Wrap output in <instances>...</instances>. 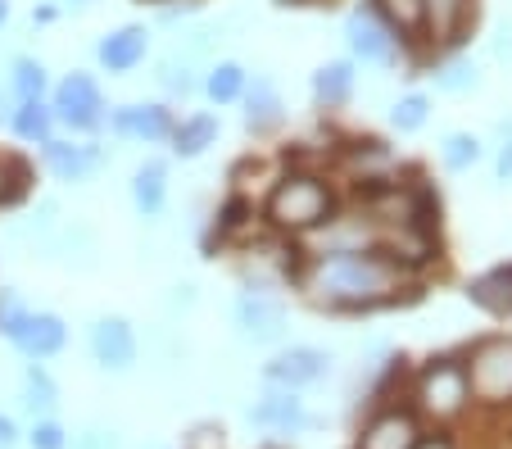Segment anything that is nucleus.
Listing matches in <instances>:
<instances>
[{
  "label": "nucleus",
  "instance_id": "f257e3e1",
  "mask_svg": "<svg viewBox=\"0 0 512 449\" xmlns=\"http://www.w3.org/2000/svg\"><path fill=\"white\" fill-rule=\"evenodd\" d=\"M304 282L318 300L336 304V309H372V304H386L404 291V264L390 259L386 250L331 254V259L313 264Z\"/></svg>",
  "mask_w": 512,
  "mask_h": 449
},
{
  "label": "nucleus",
  "instance_id": "f03ea898",
  "mask_svg": "<svg viewBox=\"0 0 512 449\" xmlns=\"http://www.w3.org/2000/svg\"><path fill=\"white\" fill-rule=\"evenodd\" d=\"M336 214V196L318 173H286L268 196V223L286 236L318 232Z\"/></svg>",
  "mask_w": 512,
  "mask_h": 449
},
{
  "label": "nucleus",
  "instance_id": "7ed1b4c3",
  "mask_svg": "<svg viewBox=\"0 0 512 449\" xmlns=\"http://www.w3.org/2000/svg\"><path fill=\"white\" fill-rule=\"evenodd\" d=\"M467 391L481 404H508L512 400V341L494 336L481 341L467 359Z\"/></svg>",
  "mask_w": 512,
  "mask_h": 449
},
{
  "label": "nucleus",
  "instance_id": "20e7f679",
  "mask_svg": "<svg viewBox=\"0 0 512 449\" xmlns=\"http://www.w3.org/2000/svg\"><path fill=\"white\" fill-rule=\"evenodd\" d=\"M467 368L458 359H435L431 368L417 377V409L426 418H458L467 404Z\"/></svg>",
  "mask_w": 512,
  "mask_h": 449
},
{
  "label": "nucleus",
  "instance_id": "39448f33",
  "mask_svg": "<svg viewBox=\"0 0 512 449\" xmlns=\"http://www.w3.org/2000/svg\"><path fill=\"white\" fill-rule=\"evenodd\" d=\"M50 109H55V123L73 127V132H91V127L105 123V100H100L91 73H68L50 96Z\"/></svg>",
  "mask_w": 512,
  "mask_h": 449
},
{
  "label": "nucleus",
  "instance_id": "423d86ee",
  "mask_svg": "<svg viewBox=\"0 0 512 449\" xmlns=\"http://www.w3.org/2000/svg\"><path fill=\"white\" fill-rule=\"evenodd\" d=\"M345 41L363 64H395V50L399 37L377 10H354L345 19Z\"/></svg>",
  "mask_w": 512,
  "mask_h": 449
},
{
  "label": "nucleus",
  "instance_id": "0eeeda50",
  "mask_svg": "<svg viewBox=\"0 0 512 449\" xmlns=\"http://www.w3.org/2000/svg\"><path fill=\"white\" fill-rule=\"evenodd\" d=\"M331 372V354L313 350V345H290V350L272 354V363L263 368V377L272 386H286V391H300V386H313Z\"/></svg>",
  "mask_w": 512,
  "mask_h": 449
},
{
  "label": "nucleus",
  "instance_id": "6e6552de",
  "mask_svg": "<svg viewBox=\"0 0 512 449\" xmlns=\"http://www.w3.org/2000/svg\"><path fill=\"white\" fill-rule=\"evenodd\" d=\"M236 327H241L245 341L272 345V341H281V332H286V313H281V304L272 300V295L245 291L241 300H236Z\"/></svg>",
  "mask_w": 512,
  "mask_h": 449
},
{
  "label": "nucleus",
  "instance_id": "1a4fd4ad",
  "mask_svg": "<svg viewBox=\"0 0 512 449\" xmlns=\"http://www.w3.org/2000/svg\"><path fill=\"white\" fill-rule=\"evenodd\" d=\"M109 127L127 141H145V146H159V141L173 137V114L164 105H123L109 114Z\"/></svg>",
  "mask_w": 512,
  "mask_h": 449
},
{
  "label": "nucleus",
  "instance_id": "9d476101",
  "mask_svg": "<svg viewBox=\"0 0 512 449\" xmlns=\"http://www.w3.org/2000/svg\"><path fill=\"white\" fill-rule=\"evenodd\" d=\"M91 354H96L100 368L127 372L136 363V332L123 318H96L91 323Z\"/></svg>",
  "mask_w": 512,
  "mask_h": 449
},
{
  "label": "nucleus",
  "instance_id": "9b49d317",
  "mask_svg": "<svg viewBox=\"0 0 512 449\" xmlns=\"http://www.w3.org/2000/svg\"><path fill=\"white\" fill-rule=\"evenodd\" d=\"M41 159H46V168L59 177V182H87V177L100 168V150L91 146V141H55L50 137L46 146H41Z\"/></svg>",
  "mask_w": 512,
  "mask_h": 449
},
{
  "label": "nucleus",
  "instance_id": "f8f14e48",
  "mask_svg": "<svg viewBox=\"0 0 512 449\" xmlns=\"http://www.w3.org/2000/svg\"><path fill=\"white\" fill-rule=\"evenodd\" d=\"M145 50H150V32H145L141 23H127V28L100 37L96 59H100V69L105 73H132L145 59Z\"/></svg>",
  "mask_w": 512,
  "mask_h": 449
},
{
  "label": "nucleus",
  "instance_id": "ddd939ff",
  "mask_svg": "<svg viewBox=\"0 0 512 449\" xmlns=\"http://www.w3.org/2000/svg\"><path fill=\"white\" fill-rule=\"evenodd\" d=\"M68 341V327L59 313H28L23 327L14 332V345H19L28 359H55Z\"/></svg>",
  "mask_w": 512,
  "mask_h": 449
},
{
  "label": "nucleus",
  "instance_id": "4468645a",
  "mask_svg": "<svg viewBox=\"0 0 512 449\" xmlns=\"http://www.w3.org/2000/svg\"><path fill=\"white\" fill-rule=\"evenodd\" d=\"M422 440V427H417L413 413L404 409H390L381 418H372L358 436V449H413Z\"/></svg>",
  "mask_w": 512,
  "mask_h": 449
},
{
  "label": "nucleus",
  "instance_id": "2eb2a0df",
  "mask_svg": "<svg viewBox=\"0 0 512 449\" xmlns=\"http://www.w3.org/2000/svg\"><path fill=\"white\" fill-rule=\"evenodd\" d=\"M250 422L272 427V431H300V427H309V413H304V400L295 391L272 386V391L250 409Z\"/></svg>",
  "mask_w": 512,
  "mask_h": 449
},
{
  "label": "nucleus",
  "instance_id": "dca6fc26",
  "mask_svg": "<svg viewBox=\"0 0 512 449\" xmlns=\"http://www.w3.org/2000/svg\"><path fill=\"white\" fill-rule=\"evenodd\" d=\"M241 105H245V127H250L254 137H263V132L281 127V118H286V105H281V91L272 87L268 78H259L254 87H245Z\"/></svg>",
  "mask_w": 512,
  "mask_h": 449
},
{
  "label": "nucleus",
  "instance_id": "f3484780",
  "mask_svg": "<svg viewBox=\"0 0 512 449\" xmlns=\"http://www.w3.org/2000/svg\"><path fill=\"white\" fill-rule=\"evenodd\" d=\"M10 132L28 146H46L55 137V109L46 100H14V114H10Z\"/></svg>",
  "mask_w": 512,
  "mask_h": 449
},
{
  "label": "nucleus",
  "instance_id": "a211bd4d",
  "mask_svg": "<svg viewBox=\"0 0 512 449\" xmlns=\"http://www.w3.org/2000/svg\"><path fill=\"white\" fill-rule=\"evenodd\" d=\"M132 205H136V214L141 218H159L164 214V205H168V173H164V164H141L132 173Z\"/></svg>",
  "mask_w": 512,
  "mask_h": 449
},
{
  "label": "nucleus",
  "instance_id": "6ab92c4d",
  "mask_svg": "<svg viewBox=\"0 0 512 449\" xmlns=\"http://www.w3.org/2000/svg\"><path fill=\"white\" fill-rule=\"evenodd\" d=\"M349 96H354V64L349 59H331V64H322L313 73V100H318V109H340V105H349Z\"/></svg>",
  "mask_w": 512,
  "mask_h": 449
},
{
  "label": "nucleus",
  "instance_id": "aec40b11",
  "mask_svg": "<svg viewBox=\"0 0 512 449\" xmlns=\"http://www.w3.org/2000/svg\"><path fill=\"white\" fill-rule=\"evenodd\" d=\"M213 141H218V118L213 114H191V118H182V123H173L168 146H173L177 159H200Z\"/></svg>",
  "mask_w": 512,
  "mask_h": 449
},
{
  "label": "nucleus",
  "instance_id": "412c9836",
  "mask_svg": "<svg viewBox=\"0 0 512 449\" xmlns=\"http://www.w3.org/2000/svg\"><path fill=\"white\" fill-rule=\"evenodd\" d=\"M426 10V28L435 32V41H449L463 32L467 14H472V0H422Z\"/></svg>",
  "mask_w": 512,
  "mask_h": 449
},
{
  "label": "nucleus",
  "instance_id": "4be33fe9",
  "mask_svg": "<svg viewBox=\"0 0 512 449\" xmlns=\"http://www.w3.org/2000/svg\"><path fill=\"white\" fill-rule=\"evenodd\" d=\"M245 69L241 64H232V59H223V64H213L209 73H204V96L213 100V105H232V100L245 96Z\"/></svg>",
  "mask_w": 512,
  "mask_h": 449
},
{
  "label": "nucleus",
  "instance_id": "5701e85b",
  "mask_svg": "<svg viewBox=\"0 0 512 449\" xmlns=\"http://www.w3.org/2000/svg\"><path fill=\"white\" fill-rule=\"evenodd\" d=\"M467 295L490 313H512V268H499V273H490V277H476V282L467 286Z\"/></svg>",
  "mask_w": 512,
  "mask_h": 449
},
{
  "label": "nucleus",
  "instance_id": "b1692460",
  "mask_svg": "<svg viewBox=\"0 0 512 449\" xmlns=\"http://www.w3.org/2000/svg\"><path fill=\"white\" fill-rule=\"evenodd\" d=\"M10 87H14V100H46V91H50L46 64H41V59L19 55L10 64Z\"/></svg>",
  "mask_w": 512,
  "mask_h": 449
},
{
  "label": "nucleus",
  "instance_id": "393cba45",
  "mask_svg": "<svg viewBox=\"0 0 512 449\" xmlns=\"http://www.w3.org/2000/svg\"><path fill=\"white\" fill-rule=\"evenodd\" d=\"M159 87L168 91V96H195V91L204 87L200 78H195V59H186V55H168V59H159Z\"/></svg>",
  "mask_w": 512,
  "mask_h": 449
},
{
  "label": "nucleus",
  "instance_id": "a878e982",
  "mask_svg": "<svg viewBox=\"0 0 512 449\" xmlns=\"http://www.w3.org/2000/svg\"><path fill=\"white\" fill-rule=\"evenodd\" d=\"M377 14L395 28V37H417L426 28L422 0H377Z\"/></svg>",
  "mask_w": 512,
  "mask_h": 449
},
{
  "label": "nucleus",
  "instance_id": "bb28decb",
  "mask_svg": "<svg viewBox=\"0 0 512 449\" xmlns=\"http://www.w3.org/2000/svg\"><path fill=\"white\" fill-rule=\"evenodd\" d=\"M426 118H431V100L422 96V91H408V96H399L395 105H390V127L395 132H422Z\"/></svg>",
  "mask_w": 512,
  "mask_h": 449
},
{
  "label": "nucleus",
  "instance_id": "cd10ccee",
  "mask_svg": "<svg viewBox=\"0 0 512 449\" xmlns=\"http://www.w3.org/2000/svg\"><path fill=\"white\" fill-rule=\"evenodd\" d=\"M476 82H481V69H476V59H467V55H458L435 69V87L440 91H472Z\"/></svg>",
  "mask_w": 512,
  "mask_h": 449
},
{
  "label": "nucleus",
  "instance_id": "c85d7f7f",
  "mask_svg": "<svg viewBox=\"0 0 512 449\" xmlns=\"http://www.w3.org/2000/svg\"><path fill=\"white\" fill-rule=\"evenodd\" d=\"M55 400H59V391H55V381L46 377V372L32 363L28 372H23V404H28L32 413H50L55 409Z\"/></svg>",
  "mask_w": 512,
  "mask_h": 449
},
{
  "label": "nucleus",
  "instance_id": "c756f323",
  "mask_svg": "<svg viewBox=\"0 0 512 449\" xmlns=\"http://www.w3.org/2000/svg\"><path fill=\"white\" fill-rule=\"evenodd\" d=\"M390 164H395V159H390V150L381 146V141H368V146H358L354 155H349V168H358L363 182H381L377 173H386Z\"/></svg>",
  "mask_w": 512,
  "mask_h": 449
},
{
  "label": "nucleus",
  "instance_id": "7c9ffc66",
  "mask_svg": "<svg viewBox=\"0 0 512 449\" xmlns=\"http://www.w3.org/2000/svg\"><path fill=\"white\" fill-rule=\"evenodd\" d=\"M445 168H454V173H463V168H472L476 159H481V141L467 137V132H454V137H445Z\"/></svg>",
  "mask_w": 512,
  "mask_h": 449
},
{
  "label": "nucleus",
  "instance_id": "2f4dec72",
  "mask_svg": "<svg viewBox=\"0 0 512 449\" xmlns=\"http://www.w3.org/2000/svg\"><path fill=\"white\" fill-rule=\"evenodd\" d=\"M28 304H23V295L19 291H0V336H10L14 341V332L23 327V318H28Z\"/></svg>",
  "mask_w": 512,
  "mask_h": 449
},
{
  "label": "nucleus",
  "instance_id": "473e14b6",
  "mask_svg": "<svg viewBox=\"0 0 512 449\" xmlns=\"http://www.w3.org/2000/svg\"><path fill=\"white\" fill-rule=\"evenodd\" d=\"M28 440H32V449H64V431H59V422H50V418H41Z\"/></svg>",
  "mask_w": 512,
  "mask_h": 449
},
{
  "label": "nucleus",
  "instance_id": "72a5a7b5",
  "mask_svg": "<svg viewBox=\"0 0 512 449\" xmlns=\"http://www.w3.org/2000/svg\"><path fill=\"white\" fill-rule=\"evenodd\" d=\"M73 449H118V440L109 436V431H82V436L73 440Z\"/></svg>",
  "mask_w": 512,
  "mask_h": 449
},
{
  "label": "nucleus",
  "instance_id": "f704fd0d",
  "mask_svg": "<svg viewBox=\"0 0 512 449\" xmlns=\"http://www.w3.org/2000/svg\"><path fill=\"white\" fill-rule=\"evenodd\" d=\"M494 55H499V59H512V28H503L499 37H494Z\"/></svg>",
  "mask_w": 512,
  "mask_h": 449
},
{
  "label": "nucleus",
  "instance_id": "c9c22d12",
  "mask_svg": "<svg viewBox=\"0 0 512 449\" xmlns=\"http://www.w3.org/2000/svg\"><path fill=\"white\" fill-rule=\"evenodd\" d=\"M14 440H19V431H14V422H10V418H0V449H10Z\"/></svg>",
  "mask_w": 512,
  "mask_h": 449
},
{
  "label": "nucleus",
  "instance_id": "e433bc0d",
  "mask_svg": "<svg viewBox=\"0 0 512 449\" xmlns=\"http://www.w3.org/2000/svg\"><path fill=\"white\" fill-rule=\"evenodd\" d=\"M499 177H508V182H512V141L503 146V155H499Z\"/></svg>",
  "mask_w": 512,
  "mask_h": 449
},
{
  "label": "nucleus",
  "instance_id": "4c0bfd02",
  "mask_svg": "<svg viewBox=\"0 0 512 449\" xmlns=\"http://www.w3.org/2000/svg\"><path fill=\"white\" fill-rule=\"evenodd\" d=\"M10 114H14V100L0 91V123H5V127H10Z\"/></svg>",
  "mask_w": 512,
  "mask_h": 449
},
{
  "label": "nucleus",
  "instance_id": "58836bf2",
  "mask_svg": "<svg viewBox=\"0 0 512 449\" xmlns=\"http://www.w3.org/2000/svg\"><path fill=\"white\" fill-rule=\"evenodd\" d=\"M413 449H454V445H449V440L445 436H435V440H417V445Z\"/></svg>",
  "mask_w": 512,
  "mask_h": 449
},
{
  "label": "nucleus",
  "instance_id": "ea45409f",
  "mask_svg": "<svg viewBox=\"0 0 512 449\" xmlns=\"http://www.w3.org/2000/svg\"><path fill=\"white\" fill-rule=\"evenodd\" d=\"M5 19H10V0H0V28H5Z\"/></svg>",
  "mask_w": 512,
  "mask_h": 449
}]
</instances>
